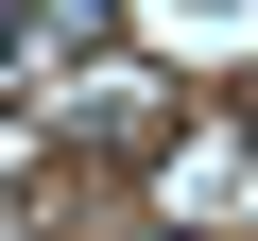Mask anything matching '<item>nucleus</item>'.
Wrapping results in <instances>:
<instances>
[]
</instances>
